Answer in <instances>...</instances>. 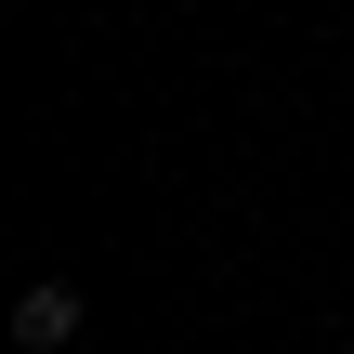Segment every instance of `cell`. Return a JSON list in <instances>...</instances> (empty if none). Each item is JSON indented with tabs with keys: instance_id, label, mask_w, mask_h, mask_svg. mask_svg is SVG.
Listing matches in <instances>:
<instances>
[{
	"instance_id": "6da1fadb",
	"label": "cell",
	"mask_w": 354,
	"mask_h": 354,
	"mask_svg": "<svg viewBox=\"0 0 354 354\" xmlns=\"http://www.w3.org/2000/svg\"><path fill=\"white\" fill-rule=\"evenodd\" d=\"M13 342H26V354H66V342H79V289H66V276L13 289Z\"/></svg>"
}]
</instances>
